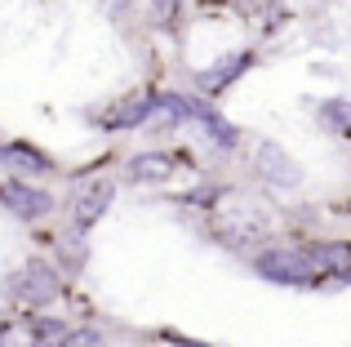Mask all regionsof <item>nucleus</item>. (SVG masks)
<instances>
[{
    "label": "nucleus",
    "instance_id": "f257e3e1",
    "mask_svg": "<svg viewBox=\"0 0 351 347\" xmlns=\"http://www.w3.org/2000/svg\"><path fill=\"white\" fill-rule=\"evenodd\" d=\"M205 223L214 232V241H223L227 250H258L271 236L263 205L254 196H245L240 187H223L205 200Z\"/></svg>",
    "mask_w": 351,
    "mask_h": 347
},
{
    "label": "nucleus",
    "instance_id": "f03ea898",
    "mask_svg": "<svg viewBox=\"0 0 351 347\" xmlns=\"http://www.w3.org/2000/svg\"><path fill=\"white\" fill-rule=\"evenodd\" d=\"M254 272L271 285H298V289L320 285L316 263L307 259V250H293V245H263L254 254Z\"/></svg>",
    "mask_w": 351,
    "mask_h": 347
},
{
    "label": "nucleus",
    "instance_id": "7ed1b4c3",
    "mask_svg": "<svg viewBox=\"0 0 351 347\" xmlns=\"http://www.w3.org/2000/svg\"><path fill=\"white\" fill-rule=\"evenodd\" d=\"M9 294H14L23 307H45V303H53V298L62 294V272L53 267V263H45V259H32L9 276Z\"/></svg>",
    "mask_w": 351,
    "mask_h": 347
},
{
    "label": "nucleus",
    "instance_id": "20e7f679",
    "mask_svg": "<svg viewBox=\"0 0 351 347\" xmlns=\"http://www.w3.org/2000/svg\"><path fill=\"white\" fill-rule=\"evenodd\" d=\"M254 174H263L271 187H298V182H302L298 160H293L289 152H280L271 139H263V143L254 147Z\"/></svg>",
    "mask_w": 351,
    "mask_h": 347
},
{
    "label": "nucleus",
    "instance_id": "39448f33",
    "mask_svg": "<svg viewBox=\"0 0 351 347\" xmlns=\"http://www.w3.org/2000/svg\"><path fill=\"white\" fill-rule=\"evenodd\" d=\"M0 205H9L18 218H45V214H53V196L49 191H40V187H32V182H0Z\"/></svg>",
    "mask_w": 351,
    "mask_h": 347
},
{
    "label": "nucleus",
    "instance_id": "423d86ee",
    "mask_svg": "<svg viewBox=\"0 0 351 347\" xmlns=\"http://www.w3.org/2000/svg\"><path fill=\"white\" fill-rule=\"evenodd\" d=\"M112 196H116V182H107V178L89 182V187L76 196V209H71V227H76V232H89V227H94L98 218L107 214Z\"/></svg>",
    "mask_w": 351,
    "mask_h": 347
},
{
    "label": "nucleus",
    "instance_id": "0eeeda50",
    "mask_svg": "<svg viewBox=\"0 0 351 347\" xmlns=\"http://www.w3.org/2000/svg\"><path fill=\"white\" fill-rule=\"evenodd\" d=\"M178 169H182V156H173V152H138V156H129V178L134 182H169Z\"/></svg>",
    "mask_w": 351,
    "mask_h": 347
},
{
    "label": "nucleus",
    "instance_id": "6e6552de",
    "mask_svg": "<svg viewBox=\"0 0 351 347\" xmlns=\"http://www.w3.org/2000/svg\"><path fill=\"white\" fill-rule=\"evenodd\" d=\"M249 62H254V53H227V58H218L214 67H205V71H200V89H205L209 98H214V94H223L227 85H236V80L249 71Z\"/></svg>",
    "mask_w": 351,
    "mask_h": 347
},
{
    "label": "nucleus",
    "instance_id": "1a4fd4ad",
    "mask_svg": "<svg viewBox=\"0 0 351 347\" xmlns=\"http://www.w3.org/2000/svg\"><path fill=\"white\" fill-rule=\"evenodd\" d=\"M307 259L316 263V272L329 276V280H347L351 276V245L347 241H320L316 250H307Z\"/></svg>",
    "mask_w": 351,
    "mask_h": 347
},
{
    "label": "nucleus",
    "instance_id": "9d476101",
    "mask_svg": "<svg viewBox=\"0 0 351 347\" xmlns=\"http://www.w3.org/2000/svg\"><path fill=\"white\" fill-rule=\"evenodd\" d=\"M0 165L18 169V174H53V160L45 156L40 147H32V143H0Z\"/></svg>",
    "mask_w": 351,
    "mask_h": 347
},
{
    "label": "nucleus",
    "instance_id": "9b49d317",
    "mask_svg": "<svg viewBox=\"0 0 351 347\" xmlns=\"http://www.w3.org/2000/svg\"><path fill=\"white\" fill-rule=\"evenodd\" d=\"M147 116H152V94H134L125 98V107H116L107 116V125L112 130H134V125H147Z\"/></svg>",
    "mask_w": 351,
    "mask_h": 347
},
{
    "label": "nucleus",
    "instance_id": "f8f14e48",
    "mask_svg": "<svg viewBox=\"0 0 351 347\" xmlns=\"http://www.w3.org/2000/svg\"><path fill=\"white\" fill-rule=\"evenodd\" d=\"M0 347H40V334H36L32 316H27V321H9V325H0Z\"/></svg>",
    "mask_w": 351,
    "mask_h": 347
},
{
    "label": "nucleus",
    "instance_id": "ddd939ff",
    "mask_svg": "<svg viewBox=\"0 0 351 347\" xmlns=\"http://www.w3.org/2000/svg\"><path fill=\"white\" fill-rule=\"evenodd\" d=\"M316 121L325 125L334 139H343V134H347V98H329V103H320L316 107Z\"/></svg>",
    "mask_w": 351,
    "mask_h": 347
},
{
    "label": "nucleus",
    "instance_id": "4468645a",
    "mask_svg": "<svg viewBox=\"0 0 351 347\" xmlns=\"http://www.w3.org/2000/svg\"><path fill=\"white\" fill-rule=\"evenodd\" d=\"M49 347H103V339H98L94 330H71V334H62V339L49 343Z\"/></svg>",
    "mask_w": 351,
    "mask_h": 347
}]
</instances>
